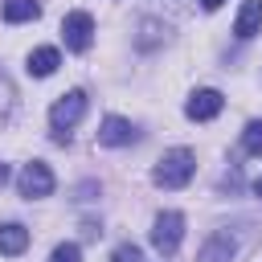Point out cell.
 I'll use <instances>...</instances> for the list:
<instances>
[{"label": "cell", "mask_w": 262, "mask_h": 262, "mask_svg": "<svg viewBox=\"0 0 262 262\" xmlns=\"http://www.w3.org/2000/svg\"><path fill=\"white\" fill-rule=\"evenodd\" d=\"M192 172H196L192 151H188V147H172V151H164L160 164L151 168V180H156L160 188H184V184L192 180Z\"/></svg>", "instance_id": "6da1fadb"}, {"label": "cell", "mask_w": 262, "mask_h": 262, "mask_svg": "<svg viewBox=\"0 0 262 262\" xmlns=\"http://www.w3.org/2000/svg\"><path fill=\"white\" fill-rule=\"evenodd\" d=\"M82 115H86V90H70V94H61V98L53 102V111H49L53 139H57V143H70V127H74Z\"/></svg>", "instance_id": "7a4b0ae2"}, {"label": "cell", "mask_w": 262, "mask_h": 262, "mask_svg": "<svg viewBox=\"0 0 262 262\" xmlns=\"http://www.w3.org/2000/svg\"><path fill=\"white\" fill-rule=\"evenodd\" d=\"M180 237H184V217L180 213H160L156 217V225H151V246L164 254V258H172L176 254V246H180Z\"/></svg>", "instance_id": "3957f363"}, {"label": "cell", "mask_w": 262, "mask_h": 262, "mask_svg": "<svg viewBox=\"0 0 262 262\" xmlns=\"http://www.w3.org/2000/svg\"><path fill=\"white\" fill-rule=\"evenodd\" d=\"M61 37H66V45H70L74 53L90 49V41H94V16H90V12H70V16L61 20Z\"/></svg>", "instance_id": "277c9868"}, {"label": "cell", "mask_w": 262, "mask_h": 262, "mask_svg": "<svg viewBox=\"0 0 262 262\" xmlns=\"http://www.w3.org/2000/svg\"><path fill=\"white\" fill-rule=\"evenodd\" d=\"M16 184H20V196L37 201V196H49L53 192V172H49V164L33 160V164H25V172H20Z\"/></svg>", "instance_id": "5b68a950"}, {"label": "cell", "mask_w": 262, "mask_h": 262, "mask_svg": "<svg viewBox=\"0 0 262 262\" xmlns=\"http://www.w3.org/2000/svg\"><path fill=\"white\" fill-rule=\"evenodd\" d=\"M131 139H135L131 119H123V115H106L102 119V127H98V143L102 147H127Z\"/></svg>", "instance_id": "8992f818"}, {"label": "cell", "mask_w": 262, "mask_h": 262, "mask_svg": "<svg viewBox=\"0 0 262 262\" xmlns=\"http://www.w3.org/2000/svg\"><path fill=\"white\" fill-rule=\"evenodd\" d=\"M221 106H225L221 90H196V94L188 98L184 115H188V119H196V123H205V119H217V115H221Z\"/></svg>", "instance_id": "52a82bcc"}, {"label": "cell", "mask_w": 262, "mask_h": 262, "mask_svg": "<svg viewBox=\"0 0 262 262\" xmlns=\"http://www.w3.org/2000/svg\"><path fill=\"white\" fill-rule=\"evenodd\" d=\"M25 250H29V229L16 225V221L0 225V254H4V258H16V254H25Z\"/></svg>", "instance_id": "ba28073f"}, {"label": "cell", "mask_w": 262, "mask_h": 262, "mask_svg": "<svg viewBox=\"0 0 262 262\" xmlns=\"http://www.w3.org/2000/svg\"><path fill=\"white\" fill-rule=\"evenodd\" d=\"M233 237L229 233H213L205 246H201V254H196V262H233Z\"/></svg>", "instance_id": "9c48e42d"}, {"label": "cell", "mask_w": 262, "mask_h": 262, "mask_svg": "<svg viewBox=\"0 0 262 262\" xmlns=\"http://www.w3.org/2000/svg\"><path fill=\"white\" fill-rule=\"evenodd\" d=\"M57 66H61V53H57L53 45H41V49H33V53H29V66H25V70H29L33 78H49Z\"/></svg>", "instance_id": "30bf717a"}, {"label": "cell", "mask_w": 262, "mask_h": 262, "mask_svg": "<svg viewBox=\"0 0 262 262\" xmlns=\"http://www.w3.org/2000/svg\"><path fill=\"white\" fill-rule=\"evenodd\" d=\"M258 29H262V0H246V4H242V12H237L233 33H237L242 41H250Z\"/></svg>", "instance_id": "8fae6325"}, {"label": "cell", "mask_w": 262, "mask_h": 262, "mask_svg": "<svg viewBox=\"0 0 262 262\" xmlns=\"http://www.w3.org/2000/svg\"><path fill=\"white\" fill-rule=\"evenodd\" d=\"M37 16H41V4H37V0H4V20H8V25L37 20Z\"/></svg>", "instance_id": "7c38bea8"}, {"label": "cell", "mask_w": 262, "mask_h": 262, "mask_svg": "<svg viewBox=\"0 0 262 262\" xmlns=\"http://www.w3.org/2000/svg\"><path fill=\"white\" fill-rule=\"evenodd\" d=\"M164 33H168V29H164L160 20H143V25H139V41H135V45H139V49H151V45H160V37H164Z\"/></svg>", "instance_id": "4fadbf2b"}, {"label": "cell", "mask_w": 262, "mask_h": 262, "mask_svg": "<svg viewBox=\"0 0 262 262\" xmlns=\"http://www.w3.org/2000/svg\"><path fill=\"white\" fill-rule=\"evenodd\" d=\"M242 147H246L250 156H262V119L246 123V131H242Z\"/></svg>", "instance_id": "5bb4252c"}, {"label": "cell", "mask_w": 262, "mask_h": 262, "mask_svg": "<svg viewBox=\"0 0 262 262\" xmlns=\"http://www.w3.org/2000/svg\"><path fill=\"white\" fill-rule=\"evenodd\" d=\"M12 102H16V90H12V82H8V74L0 70V123L8 119V111H12Z\"/></svg>", "instance_id": "9a60e30c"}, {"label": "cell", "mask_w": 262, "mask_h": 262, "mask_svg": "<svg viewBox=\"0 0 262 262\" xmlns=\"http://www.w3.org/2000/svg\"><path fill=\"white\" fill-rule=\"evenodd\" d=\"M111 262H143V250H139L135 242H123V246H115Z\"/></svg>", "instance_id": "2e32d148"}, {"label": "cell", "mask_w": 262, "mask_h": 262, "mask_svg": "<svg viewBox=\"0 0 262 262\" xmlns=\"http://www.w3.org/2000/svg\"><path fill=\"white\" fill-rule=\"evenodd\" d=\"M49 262H82V250H78L74 242H61V246L49 254Z\"/></svg>", "instance_id": "e0dca14e"}, {"label": "cell", "mask_w": 262, "mask_h": 262, "mask_svg": "<svg viewBox=\"0 0 262 262\" xmlns=\"http://www.w3.org/2000/svg\"><path fill=\"white\" fill-rule=\"evenodd\" d=\"M78 201H94V184H82L78 188Z\"/></svg>", "instance_id": "ac0fdd59"}, {"label": "cell", "mask_w": 262, "mask_h": 262, "mask_svg": "<svg viewBox=\"0 0 262 262\" xmlns=\"http://www.w3.org/2000/svg\"><path fill=\"white\" fill-rule=\"evenodd\" d=\"M201 4H205V12H217V8L225 4V0H201Z\"/></svg>", "instance_id": "d6986e66"}, {"label": "cell", "mask_w": 262, "mask_h": 262, "mask_svg": "<svg viewBox=\"0 0 262 262\" xmlns=\"http://www.w3.org/2000/svg\"><path fill=\"white\" fill-rule=\"evenodd\" d=\"M8 184V164H0V188Z\"/></svg>", "instance_id": "ffe728a7"}, {"label": "cell", "mask_w": 262, "mask_h": 262, "mask_svg": "<svg viewBox=\"0 0 262 262\" xmlns=\"http://www.w3.org/2000/svg\"><path fill=\"white\" fill-rule=\"evenodd\" d=\"M254 192H258V196H262V176H258V180H254Z\"/></svg>", "instance_id": "44dd1931"}]
</instances>
